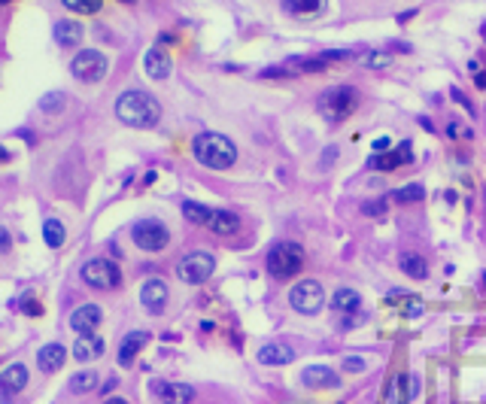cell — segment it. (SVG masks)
I'll use <instances>...</instances> for the list:
<instances>
[{
    "label": "cell",
    "mask_w": 486,
    "mask_h": 404,
    "mask_svg": "<svg viewBox=\"0 0 486 404\" xmlns=\"http://www.w3.org/2000/svg\"><path fill=\"white\" fill-rule=\"evenodd\" d=\"M116 119L128 128H152L161 119V104L149 92L131 88L116 97Z\"/></svg>",
    "instance_id": "1"
},
{
    "label": "cell",
    "mask_w": 486,
    "mask_h": 404,
    "mask_svg": "<svg viewBox=\"0 0 486 404\" xmlns=\"http://www.w3.org/2000/svg\"><path fill=\"white\" fill-rule=\"evenodd\" d=\"M140 304H143L149 313H161L167 304V283L158 280V277L146 280L143 286H140Z\"/></svg>",
    "instance_id": "13"
},
{
    "label": "cell",
    "mask_w": 486,
    "mask_h": 404,
    "mask_svg": "<svg viewBox=\"0 0 486 404\" xmlns=\"http://www.w3.org/2000/svg\"><path fill=\"white\" fill-rule=\"evenodd\" d=\"M364 368H368V362H364L362 356H347V359H343V371H350V374L364 371Z\"/></svg>",
    "instance_id": "35"
},
{
    "label": "cell",
    "mask_w": 486,
    "mask_h": 404,
    "mask_svg": "<svg viewBox=\"0 0 486 404\" xmlns=\"http://www.w3.org/2000/svg\"><path fill=\"white\" fill-rule=\"evenodd\" d=\"M389 149V137H377L374 140V153H386Z\"/></svg>",
    "instance_id": "40"
},
{
    "label": "cell",
    "mask_w": 486,
    "mask_h": 404,
    "mask_svg": "<svg viewBox=\"0 0 486 404\" xmlns=\"http://www.w3.org/2000/svg\"><path fill=\"white\" fill-rule=\"evenodd\" d=\"M210 213H213V207H204V204H198V201H182V216H186L189 222H195V225L207 228Z\"/></svg>",
    "instance_id": "30"
},
{
    "label": "cell",
    "mask_w": 486,
    "mask_h": 404,
    "mask_svg": "<svg viewBox=\"0 0 486 404\" xmlns=\"http://www.w3.org/2000/svg\"><path fill=\"white\" fill-rule=\"evenodd\" d=\"M191 153L204 165L207 170H228L237 161V146L235 140L225 134H216V131H204L191 140Z\"/></svg>",
    "instance_id": "2"
},
{
    "label": "cell",
    "mask_w": 486,
    "mask_h": 404,
    "mask_svg": "<svg viewBox=\"0 0 486 404\" xmlns=\"http://www.w3.org/2000/svg\"><path fill=\"white\" fill-rule=\"evenodd\" d=\"M420 396V377L413 374H395L386 383V401L389 404H410Z\"/></svg>",
    "instance_id": "10"
},
{
    "label": "cell",
    "mask_w": 486,
    "mask_h": 404,
    "mask_svg": "<svg viewBox=\"0 0 486 404\" xmlns=\"http://www.w3.org/2000/svg\"><path fill=\"white\" fill-rule=\"evenodd\" d=\"M64 107H67V95L64 92H49V95L40 97V109H43V113L58 116V113H64Z\"/></svg>",
    "instance_id": "32"
},
{
    "label": "cell",
    "mask_w": 486,
    "mask_h": 404,
    "mask_svg": "<svg viewBox=\"0 0 486 404\" xmlns=\"http://www.w3.org/2000/svg\"><path fill=\"white\" fill-rule=\"evenodd\" d=\"M356 88H350V85H334V88H326V92L319 95L316 100V107H319V116L326 119V122L331 125H338L343 122L352 109H356Z\"/></svg>",
    "instance_id": "4"
},
{
    "label": "cell",
    "mask_w": 486,
    "mask_h": 404,
    "mask_svg": "<svg viewBox=\"0 0 486 404\" xmlns=\"http://www.w3.org/2000/svg\"><path fill=\"white\" fill-rule=\"evenodd\" d=\"M422 198H425V189H422L420 183H408V186H401V189L392 191V201H395V204H420Z\"/></svg>",
    "instance_id": "29"
},
{
    "label": "cell",
    "mask_w": 486,
    "mask_h": 404,
    "mask_svg": "<svg viewBox=\"0 0 486 404\" xmlns=\"http://www.w3.org/2000/svg\"><path fill=\"white\" fill-rule=\"evenodd\" d=\"M6 158H9V153H6V149H4V146H0V165H4V161H6Z\"/></svg>",
    "instance_id": "44"
},
{
    "label": "cell",
    "mask_w": 486,
    "mask_h": 404,
    "mask_svg": "<svg viewBox=\"0 0 486 404\" xmlns=\"http://www.w3.org/2000/svg\"><path fill=\"white\" fill-rule=\"evenodd\" d=\"M79 277H83V283L88 289H100V292H109L122 283L119 268L109 259H88L83 265V271H79Z\"/></svg>",
    "instance_id": "8"
},
{
    "label": "cell",
    "mask_w": 486,
    "mask_h": 404,
    "mask_svg": "<svg viewBox=\"0 0 486 404\" xmlns=\"http://www.w3.org/2000/svg\"><path fill=\"white\" fill-rule=\"evenodd\" d=\"M100 319H104V310L97 304H83L70 313V328L79 331V335H91L100 326Z\"/></svg>",
    "instance_id": "15"
},
{
    "label": "cell",
    "mask_w": 486,
    "mask_h": 404,
    "mask_svg": "<svg viewBox=\"0 0 486 404\" xmlns=\"http://www.w3.org/2000/svg\"><path fill=\"white\" fill-rule=\"evenodd\" d=\"M478 85H480V88H486V73H478Z\"/></svg>",
    "instance_id": "43"
},
{
    "label": "cell",
    "mask_w": 486,
    "mask_h": 404,
    "mask_svg": "<svg viewBox=\"0 0 486 404\" xmlns=\"http://www.w3.org/2000/svg\"><path fill=\"white\" fill-rule=\"evenodd\" d=\"M213 271H216V259H213L210 252L198 249V252H189V256L179 259L177 277L182 283H189V286H201V283H207L213 277Z\"/></svg>",
    "instance_id": "6"
},
{
    "label": "cell",
    "mask_w": 486,
    "mask_h": 404,
    "mask_svg": "<svg viewBox=\"0 0 486 404\" xmlns=\"http://www.w3.org/2000/svg\"><path fill=\"white\" fill-rule=\"evenodd\" d=\"M25 386H28V368L22 362L4 368V374H0V392L4 396H18V392H25Z\"/></svg>",
    "instance_id": "17"
},
{
    "label": "cell",
    "mask_w": 486,
    "mask_h": 404,
    "mask_svg": "<svg viewBox=\"0 0 486 404\" xmlns=\"http://www.w3.org/2000/svg\"><path fill=\"white\" fill-rule=\"evenodd\" d=\"M131 240L146 252H161L170 244V228L161 219H140L131 228Z\"/></svg>",
    "instance_id": "7"
},
{
    "label": "cell",
    "mask_w": 486,
    "mask_h": 404,
    "mask_svg": "<svg viewBox=\"0 0 486 404\" xmlns=\"http://www.w3.org/2000/svg\"><path fill=\"white\" fill-rule=\"evenodd\" d=\"M55 40L58 46H76L83 40V25L73 18H61V22H55Z\"/></svg>",
    "instance_id": "25"
},
{
    "label": "cell",
    "mask_w": 486,
    "mask_h": 404,
    "mask_svg": "<svg viewBox=\"0 0 486 404\" xmlns=\"http://www.w3.org/2000/svg\"><path fill=\"white\" fill-rule=\"evenodd\" d=\"M104 356V338H97L95 331L91 335H79L73 340V359L76 362H95Z\"/></svg>",
    "instance_id": "19"
},
{
    "label": "cell",
    "mask_w": 486,
    "mask_h": 404,
    "mask_svg": "<svg viewBox=\"0 0 486 404\" xmlns=\"http://www.w3.org/2000/svg\"><path fill=\"white\" fill-rule=\"evenodd\" d=\"M13 249V237H9L6 228H0V252H9Z\"/></svg>",
    "instance_id": "37"
},
{
    "label": "cell",
    "mask_w": 486,
    "mask_h": 404,
    "mask_svg": "<svg viewBox=\"0 0 486 404\" xmlns=\"http://www.w3.org/2000/svg\"><path fill=\"white\" fill-rule=\"evenodd\" d=\"M295 359V350L289 347V343H280V340H273V343H265V347L259 350V362L261 365H273V368H280V365H289V362Z\"/></svg>",
    "instance_id": "18"
},
{
    "label": "cell",
    "mask_w": 486,
    "mask_h": 404,
    "mask_svg": "<svg viewBox=\"0 0 486 404\" xmlns=\"http://www.w3.org/2000/svg\"><path fill=\"white\" fill-rule=\"evenodd\" d=\"M22 310L30 313V316H40V313H43V307H40L37 301H28V304H22Z\"/></svg>",
    "instance_id": "39"
},
{
    "label": "cell",
    "mask_w": 486,
    "mask_h": 404,
    "mask_svg": "<svg viewBox=\"0 0 486 404\" xmlns=\"http://www.w3.org/2000/svg\"><path fill=\"white\" fill-rule=\"evenodd\" d=\"M304 268V249L295 240H280L268 249V274L277 280L298 277V271Z\"/></svg>",
    "instance_id": "3"
},
{
    "label": "cell",
    "mask_w": 486,
    "mask_h": 404,
    "mask_svg": "<svg viewBox=\"0 0 486 404\" xmlns=\"http://www.w3.org/2000/svg\"><path fill=\"white\" fill-rule=\"evenodd\" d=\"M104 404H128V401H125V398H107Z\"/></svg>",
    "instance_id": "42"
},
{
    "label": "cell",
    "mask_w": 486,
    "mask_h": 404,
    "mask_svg": "<svg viewBox=\"0 0 486 404\" xmlns=\"http://www.w3.org/2000/svg\"><path fill=\"white\" fill-rule=\"evenodd\" d=\"M91 389H97V374L95 371H79V374H73V380H70V392L83 396V392H91Z\"/></svg>",
    "instance_id": "31"
},
{
    "label": "cell",
    "mask_w": 486,
    "mask_h": 404,
    "mask_svg": "<svg viewBox=\"0 0 486 404\" xmlns=\"http://www.w3.org/2000/svg\"><path fill=\"white\" fill-rule=\"evenodd\" d=\"M368 161H371V167H374V170L386 174V170H395V167H401V165H410V161H413V153H410V143L404 140V143H401L398 149H386V153H374Z\"/></svg>",
    "instance_id": "12"
},
{
    "label": "cell",
    "mask_w": 486,
    "mask_h": 404,
    "mask_svg": "<svg viewBox=\"0 0 486 404\" xmlns=\"http://www.w3.org/2000/svg\"><path fill=\"white\" fill-rule=\"evenodd\" d=\"M146 343H149V335H146V331H128V335L122 338V347H119V365H122V368L134 365L137 352L143 350Z\"/></svg>",
    "instance_id": "20"
},
{
    "label": "cell",
    "mask_w": 486,
    "mask_h": 404,
    "mask_svg": "<svg viewBox=\"0 0 486 404\" xmlns=\"http://www.w3.org/2000/svg\"><path fill=\"white\" fill-rule=\"evenodd\" d=\"M152 392L161 398V404H191L195 401V386H189V383L155 380L152 383Z\"/></svg>",
    "instance_id": "11"
},
{
    "label": "cell",
    "mask_w": 486,
    "mask_h": 404,
    "mask_svg": "<svg viewBox=\"0 0 486 404\" xmlns=\"http://www.w3.org/2000/svg\"><path fill=\"white\" fill-rule=\"evenodd\" d=\"M483 37H486V28H483Z\"/></svg>",
    "instance_id": "46"
},
{
    "label": "cell",
    "mask_w": 486,
    "mask_h": 404,
    "mask_svg": "<svg viewBox=\"0 0 486 404\" xmlns=\"http://www.w3.org/2000/svg\"><path fill=\"white\" fill-rule=\"evenodd\" d=\"M107 70H109V61L97 49H83V52L73 58V64H70V73H73L79 83H88V85L100 83V79L107 76Z\"/></svg>",
    "instance_id": "9"
},
{
    "label": "cell",
    "mask_w": 486,
    "mask_h": 404,
    "mask_svg": "<svg viewBox=\"0 0 486 404\" xmlns=\"http://www.w3.org/2000/svg\"><path fill=\"white\" fill-rule=\"evenodd\" d=\"M483 283H486V274H483Z\"/></svg>",
    "instance_id": "47"
},
{
    "label": "cell",
    "mask_w": 486,
    "mask_h": 404,
    "mask_svg": "<svg viewBox=\"0 0 486 404\" xmlns=\"http://www.w3.org/2000/svg\"><path fill=\"white\" fill-rule=\"evenodd\" d=\"M447 134H450V137H471V131H465L459 122H450V125H447Z\"/></svg>",
    "instance_id": "36"
},
{
    "label": "cell",
    "mask_w": 486,
    "mask_h": 404,
    "mask_svg": "<svg viewBox=\"0 0 486 404\" xmlns=\"http://www.w3.org/2000/svg\"><path fill=\"white\" fill-rule=\"evenodd\" d=\"M43 240H46V246H49V249L64 246V240H67V228L61 225L58 219H46V222H43Z\"/></svg>",
    "instance_id": "28"
},
{
    "label": "cell",
    "mask_w": 486,
    "mask_h": 404,
    "mask_svg": "<svg viewBox=\"0 0 486 404\" xmlns=\"http://www.w3.org/2000/svg\"><path fill=\"white\" fill-rule=\"evenodd\" d=\"M398 265H401L404 274L413 277V280H425V277H429V265H425L417 252H404V256L398 259Z\"/></svg>",
    "instance_id": "27"
},
{
    "label": "cell",
    "mask_w": 486,
    "mask_h": 404,
    "mask_svg": "<svg viewBox=\"0 0 486 404\" xmlns=\"http://www.w3.org/2000/svg\"><path fill=\"white\" fill-rule=\"evenodd\" d=\"M334 155H338V149L328 146V149H326V165H331V158H334Z\"/></svg>",
    "instance_id": "41"
},
{
    "label": "cell",
    "mask_w": 486,
    "mask_h": 404,
    "mask_svg": "<svg viewBox=\"0 0 486 404\" xmlns=\"http://www.w3.org/2000/svg\"><path fill=\"white\" fill-rule=\"evenodd\" d=\"M301 383L307 389H338L340 377L328 365H307L301 371Z\"/></svg>",
    "instance_id": "14"
},
{
    "label": "cell",
    "mask_w": 486,
    "mask_h": 404,
    "mask_svg": "<svg viewBox=\"0 0 486 404\" xmlns=\"http://www.w3.org/2000/svg\"><path fill=\"white\" fill-rule=\"evenodd\" d=\"M0 4H9V0H0Z\"/></svg>",
    "instance_id": "45"
},
{
    "label": "cell",
    "mask_w": 486,
    "mask_h": 404,
    "mask_svg": "<svg viewBox=\"0 0 486 404\" xmlns=\"http://www.w3.org/2000/svg\"><path fill=\"white\" fill-rule=\"evenodd\" d=\"M386 301L398 307V313H401V316H408V319H413V316H420V313H422V301L417 295H410V292L392 289L389 295H386Z\"/></svg>",
    "instance_id": "23"
},
{
    "label": "cell",
    "mask_w": 486,
    "mask_h": 404,
    "mask_svg": "<svg viewBox=\"0 0 486 404\" xmlns=\"http://www.w3.org/2000/svg\"><path fill=\"white\" fill-rule=\"evenodd\" d=\"M326 9V0H283V13L298 16V18H313Z\"/></svg>",
    "instance_id": "24"
},
{
    "label": "cell",
    "mask_w": 486,
    "mask_h": 404,
    "mask_svg": "<svg viewBox=\"0 0 486 404\" xmlns=\"http://www.w3.org/2000/svg\"><path fill=\"white\" fill-rule=\"evenodd\" d=\"M128 4H131V0H128Z\"/></svg>",
    "instance_id": "48"
},
{
    "label": "cell",
    "mask_w": 486,
    "mask_h": 404,
    "mask_svg": "<svg viewBox=\"0 0 486 404\" xmlns=\"http://www.w3.org/2000/svg\"><path fill=\"white\" fill-rule=\"evenodd\" d=\"M170 67H174V64H170V55L161 46H152L149 52L143 55V70H146L149 79H167Z\"/></svg>",
    "instance_id": "16"
},
{
    "label": "cell",
    "mask_w": 486,
    "mask_h": 404,
    "mask_svg": "<svg viewBox=\"0 0 486 404\" xmlns=\"http://www.w3.org/2000/svg\"><path fill=\"white\" fill-rule=\"evenodd\" d=\"M383 207H386V204H383V201H377V204H364L362 210H364L368 216H380V213H383Z\"/></svg>",
    "instance_id": "38"
},
{
    "label": "cell",
    "mask_w": 486,
    "mask_h": 404,
    "mask_svg": "<svg viewBox=\"0 0 486 404\" xmlns=\"http://www.w3.org/2000/svg\"><path fill=\"white\" fill-rule=\"evenodd\" d=\"M362 64H364V67L380 70V67H386V64H389V55H386V52H364V55H362Z\"/></svg>",
    "instance_id": "34"
},
{
    "label": "cell",
    "mask_w": 486,
    "mask_h": 404,
    "mask_svg": "<svg viewBox=\"0 0 486 404\" xmlns=\"http://www.w3.org/2000/svg\"><path fill=\"white\" fill-rule=\"evenodd\" d=\"M331 307L338 310V313H356L359 307H362V295L356 289H338L334 292V298H331Z\"/></svg>",
    "instance_id": "26"
},
{
    "label": "cell",
    "mask_w": 486,
    "mask_h": 404,
    "mask_svg": "<svg viewBox=\"0 0 486 404\" xmlns=\"http://www.w3.org/2000/svg\"><path fill=\"white\" fill-rule=\"evenodd\" d=\"M207 228L213 234H237L240 231V216L235 210H213L207 219Z\"/></svg>",
    "instance_id": "22"
},
{
    "label": "cell",
    "mask_w": 486,
    "mask_h": 404,
    "mask_svg": "<svg viewBox=\"0 0 486 404\" xmlns=\"http://www.w3.org/2000/svg\"><path fill=\"white\" fill-rule=\"evenodd\" d=\"M64 362H67V350L61 347V343H46V347L37 352V365H40V371H43V374L61 371Z\"/></svg>",
    "instance_id": "21"
},
{
    "label": "cell",
    "mask_w": 486,
    "mask_h": 404,
    "mask_svg": "<svg viewBox=\"0 0 486 404\" xmlns=\"http://www.w3.org/2000/svg\"><path fill=\"white\" fill-rule=\"evenodd\" d=\"M70 13H79V16H91V13H97L100 9V4L104 0H61Z\"/></svg>",
    "instance_id": "33"
},
{
    "label": "cell",
    "mask_w": 486,
    "mask_h": 404,
    "mask_svg": "<svg viewBox=\"0 0 486 404\" xmlns=\"http://www.w3.org/2000/svg\"><path fill=\"white\" fill-rule=\"evenodd\" d=\"M289 304L292 310H298L301 316H316L326 307V289L316 280H301L289 289Z\"/></svg>",
    "instance_id": "5"
}]
</instances>
